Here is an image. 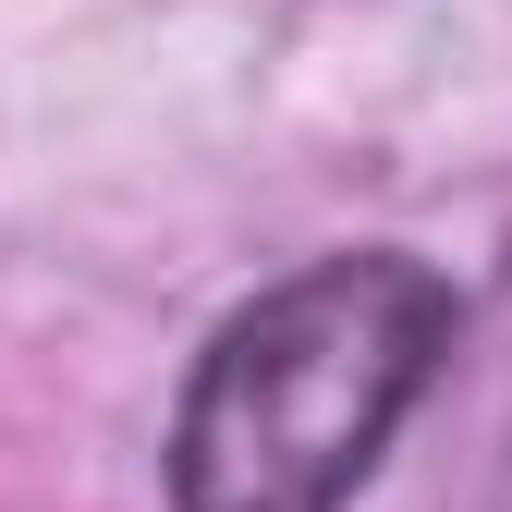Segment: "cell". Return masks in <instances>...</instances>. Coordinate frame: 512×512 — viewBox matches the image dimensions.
Here are the masks:
<instances>
[{
  "instance_id": "6da1fadb",
  "label": "cell",
  "mask_w": 512,
  "mask_h": 512,
  "mask_svg": "<svg viewBox=\"0 0 512 512\" xmlns=\"http://www.w3.org/2000/svg\"><path fill=\"white\" fill-rule=\"evenodd\" d=\"M464 330L452 269L403 244L317 256L232 305L171 403V500L183 512H354L391 464L403 415L427 403Z\"/></svg>"
}]
</instances>
